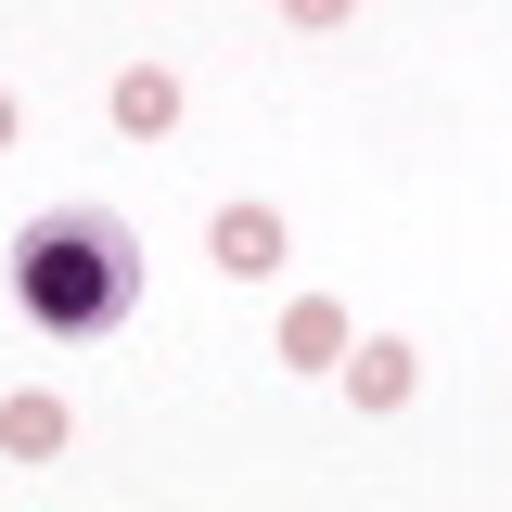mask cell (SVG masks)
Here are the masks:
<instances>
[{"label": "cell", "mask_w": 512, "mask_h": 512, "mask_svg": "<svg viewBox=\"0 0 512 512\" xmlns=\"http://www.w3.org/2000/svg\"><path fill=\"white\" fill-rule=\"evenodd\" d=\"M13 295H26L39 333L90 346V333H116L141 308V244H128L116 218H26L13 231Z\"/></svg>", "instance_id": "obj_1"}, {"label": "cell", "mask_w": 512, "mask_h": 512, "mask_svg": "<svg viewBox=\"0 0 512 512\" xmlns=\"http://www.w3.org/2000/svg\"><path fill=\"white\" fill-rule=\"evenodd\" d=\"M346 397H359V410H410V397H423V346H410V333H359V346H346Z\"/></svg>", "instance_id": "obj_2"}, {"label": "cell", "mask_w": 512, "mask_h": 512, "mask_svg": "<svg viewBox=\"0 0 512 512\" xmlns=\"http://www.w3.org/2000/svg\"><path fill=\"white\" fill-rule=\"evenodd\" d=\"M205 256H218L231 282H269L295 244H282V218H269V205H218V218H205Z\"/></svg>", "instance_id": "obj_3"}, {"label": "cell", "mask_w": 512, "mask_h": 512, "mask_svg": "<svg viewBox=\"0 0 512 512\" xmlns=\"http://www.w3.org/2000/svg\"><path fill=\"white\" fill-rule=\"evenodd\" d=\"M346 346H359V333H346L333 295H295V308H282V372H346Z\"/></svg>", "instance_id": "obj_4"}, {"label": "cell", "mask_w": 512, "mask_h": 512, "mask_svg": "<svg viewBox=\"0 0 512 512\" xmlns=\"http://www.w3.org/2000/svg\"><path fill=\"white\" fill-rule=\"evenodd\" d=\"M64 436H77V410H64V397H39V384H26V397H0V448H13V461H64Z\"/></svg>", "instance_id": "obj_5"}, {"label": "cell", "mask_w": 512, "mask_h": 512, "mask_svg": "<svg viewBox=\"0 0 512 512\" xmlns=\"http://www.w3.org/2000/svg\"><path fill=\"white\" fill-rule=\"evenodd\" d=\"M116 128L128 141H167V128H180V77H167V64H128L116 77Z\"/></svg>", "instance_id": "obj_6"}, {"label": "cell", "mask_w": 512, "mask_h": 512, "mask_svg": "<svg viewBox=\"0 0 512 512\" xmlns=\"http://www.w3.org/2000/svg\"><path fill=\"white\" fill-rule=\"evenodd\" d=\"M282 13H295V26H346L359 0H282Z\"/></svg>", "instance_id": "obj_7"}, {"label": "cell", "mask_w": 512, "mask_h": 512, "mask_svg": "<svg viewBox=\"0 0 512 512\" xmlns=\"http://www.w3.org/2000/svg\"><path fill=\"white\" fill-rule=\"evenodd\" d=\"M0 154H13V90H0Z\"/></svg>", "instance_id": "obj_8"}]
</instances>
